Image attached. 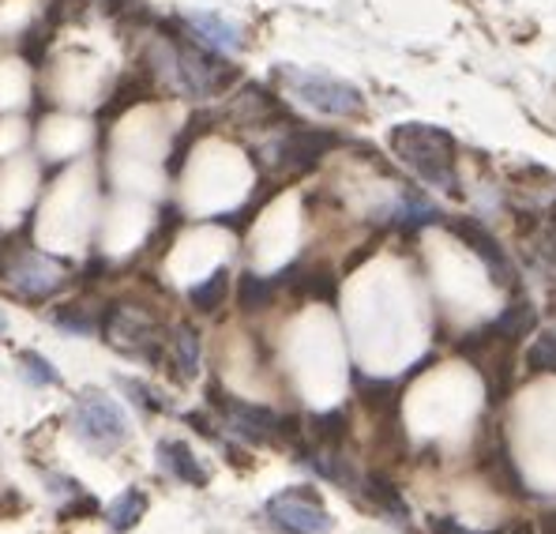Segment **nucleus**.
Returning <instances> with one entry per match:
<instances>
[{"label": "nucleus", "instance_id": "f257e3e1", "mask_svg": "<svg viewBox=\"0 0 556 534\" xmlns=\"http://www.w3.org/2000/svg\"><path fill=\"white\" fill-rule=\"evenodd\" d=\"M391 151L414 170L417 177H425L432 188L459 196V174H455V139L437 125H395L391 128Z\"/></svg>", "mask_w": 556, "mask_h": 534}, {"label": "nucleus", "instance_id": "f03ea898", "mask_svg": "<svg viewBox=\"0 0 556 534\" xmlns=\"http://www.w3.org/2000/svg\"><path fill=\"white\" fill-rule=\"evenodd\" d=\"M286 84L298 102H305L308 110L327 113V117H357L365 110V95L346 79H334L327 72H313V69H298V64H278L275 72Z\"/></svg>", "mask_w": 556, "mask_h": 534}, {"label": "nucleus", "instance_id": "7ed1b4c3", "mask_svg": "<svg viewBox=\"0 0 556 534\" xmlns=\"http://www.w3.org/2000/svg\"><path fill=\"white\" fill-rule=\"evenodd\" d=\"M98 332L105 335L113 350L128 358H147L154 365L166 361V343H162L159 327L154 320L147 316L143 309H132V306H105L102 309V320H98Z\"/></svg>", "mask_w": 556, "mask_h": 534}, {"label": "nucleus", "instance_id": "20e7f679", "mask_svg": "<svg viewBox=\"0 0 556 534\" xmlns=\"http://www.w3.org/2000/svg\"><path fill=\"white\" fill-rule=\"evenodd\" d=\"M72 430L91 448H117L128 440V418L105 392H84L72 410Z\"/></svg>", "mask_w": 556, "mask_h": 534}, {"label": "nucleus", "instance_id": "39448f33", "mask_svg": "<svg viewBox=\"0 0 556 534\" xmlns=\"http://www.w3.org/2000/svg\"><path fill=\"white\" fill-rule=\"evenodd\" d=\"M207 399H211V407L223 414V425L233 433V437L249 440V445H271V440H278V425H282V418H278L275 410L237 399V396H230V392L218 388V384H211Z\"/></svg>", "mask_w": 556, "mask_h": 534}, {"label": "nucleus", "instance_id": "423d86ee", "mask_svg": "<svg viewBox=\"0 0 556 534\" xmlns=\"http://www.w3.org/2000/svg\"><path fill=\"white\" fill-rule=\"evenodd\" d=\"M267 516L290 534H331L334 520L327 516L320 497L308 489H286L267 500Z\"/></svg>", "mask_w": 556, "mask_h": 534}, {"label": "nucleus", "instance_id": "0eeeda50", "mask_svg": "<svg viewBox=\"0 0 556 534\" xmlns=\"http://www.w3.org/2000/svg\"><path fill=\"white\" fill-rule=\"evenodd\" d=\"M342 139L327 128H290L275 144V162L282 174H305V170L320 166L324 154H331Z\"/></svg>", "mask_w": 556, "mask_h": 534}, {"label": "nucleus", "instance_id": "6e6552de", "mask_svg": "<svg viewBox=\"0 0 556 534\" xmlns=\"http://www.w3.org/2000/svg\"><path fill=\"white\" fill-rule=\"evenodd\" d=\"M0 275H4L8 283H12L15 290L30 301L49 298V294H56V286L64 283L61 264H53L49 257H42V252H30V249L12 252V260H8Z\"/></svg>", "mask_w": 556, "mask_h": 534}, {"label": "nucleus", "instance_id": "1a4fd4ad", "mask_svg": "<svg viewBox=\"0 0 556 534\" xmlns=\"http://www.w3.org/2000/svg\"><path fill=\"white\" fill-rule=\"evenodd\" d=\"M455 234L463 237L466 245H470L473 252H478L481 260H485V268L493 271V283L501 286H515V268L508 260V252L501 249V241H496L493 234H489L481 223H473V219H459V223H452Z\"/></svg>", "mask_w": 556, "mask_h": 534}, {"label": "nucleus", "instance_id": "9d476101", "mask_svg": "<svg viewBox=\"0 0 556 534\" xmlns=\"http://www.w3.org/2000/svg\"><path fill=\"white\" fill-rule=\"evenodd\" d=\"M185 23L192 27V35L200 38L203 46H211V49H226V53H233V49L244 46L241 27L226 20V15H218V12H188Z\"/></svg>", "mask_w": 556, "mask_h": 534}, {"label": "nucleus", "instance_id": "9b49d317", "mask_svg": "<svg viewBox=\"0 0 556 534\" xmlns=\"http://www.w3.org/2000/svg\"><path fill=\"white\" fill-rule=\"evenodd\" d=\"M159 463L166 467L174 479H181L185 486H207V471H203V463L195 459V451L181 445V440H162L159 445Z\"/></svg>", "mask_w": 556, "mask_h": 534}, {"label": "nucleus", "instance_id": "f8f14e48", "mask_svg": "<svg viewBox=\"0 0 556 534\" xmlns=\"http://www.w3.org/2000/svg\"><path fill=\"white\" fill-rule=\"evenodd\" d=\"M534 327H538V309L530 306L527 298H515L511 306L493 320V335L501 343H508V347L522 343L530 332H534Z\"/></svg>", "mask_w": 556, "mask_h": 534}, {"label": "nucleus", "instance_id": "ddd939ff", "mask_svg": "<svg viewBox=\"0 0 556 534\" xmlns=\"http://www.w3.org/2000/svg\"><path fill=\"white\" fill-rule=\"evenodd\" d=\"M169 365H174L177 381H192L200 373V335H195V327H174V335H169Z\"/></svg>", "mask_w": 556, "mask_h": 534}, {"label": "nucleus", "instance_id": "4468645a", "mask_svg": "<svg viewBox=\"0 0 556 534\" xmlns=\"http://www.w3.org/2000/svg\"><path fill=\"white\" fill-rule=\"evenodd\" d=\"M354 384H357V396H362L365 407L372 410L376 418H383V422H395L399 414V388L391 381H369V376L354 373Z\"/></svg>", "mask_w": 556, "mask_h": 534}, {"label": "nucleus", "instance_id": "2eb2a0df", "mask_svg": "<svg viewBox=\"0 0 556 534\" xmlns=\"http://www.w3.org/2000/svg\"><path fill=\"white\" fill-rule=\"evenodd\" d=\"M481 474H485V479L493 482V489L508 493V497H522V479H519V471H515L508 448L489 451V456L481 459Z\"/></svg>", "mask_w": 556, "mask_h": 534}, {"label": "nucleus", "instance_id": "dca6fc26", "mask_svg": "<svg viewBox=\"0 0 556 534\" xmlns=\"http://www.w3.org/2000/svg\"><path fill=\"white\" fill-rule=\"evenodd\" d=\"M278 278H267V275H256V271H244L241 283H237V301H241L244 312H260L275 301L278 294Z\"/></svg>", "mask_w": 556, "mask_h": 534}, {"label": "nucleus", "instance_id": "f3484780", "mask_svg": "<svg viewBox=\"0 0 556 534\" xmlns=\"http://www.w3.org/2000/svg\"><path fill=\"white\" fill-rule=\"evenodd\" d=\"M143 516H147V493L143 489H125L110 508H105V520H110L113 531H132Z\"/></svg>", "mask_w": 556, "mask_h": 534}, {"label": "nucleus", "instance_id": "a211bd4d", "mask_svg": "<svg viewBox=\"0 0 556 534\" xmlns=\"http://www.w3.org/2000/svg\"><path fill=\"white\" fill-rule=\"evenodd\" d=\"M365 497H369L380 512L395 516V520H410V508H406L403 493H399L395 482L383 479V474H369V479H365Z\"/></svg>", "mask_w": 556, "mask_h": 534}, {"label": "nucleus", "instance_id": "6ab92c4d", "mask_svg": "<svg viewBox=\"0 0 556 534\" xmlns=\"http://www.w3.org/2000/svg\"><path fill=\"white\" fill-rule=\"evenodd\" d=\"M49 320L72 335H91V332H98L102 312H91L87 301H64V306H56L53 312H49Z\"/></svg>", "mask_w": 556, "mask_h": 534}, {"label": "nucleus", "instance_id": "aec40b11", "mask_svg": "<svg viewBox=\"0 0 556 534\" xmlns=\"http://www.w3.org/2000/svg\"><path fill=\"white\" fill-rule=\"evenodd\" d=\"M226 290H230V271L218 268V271H211L203 283H195L192 290H188V301L200 312H215L226 306Z\"/></svg>", "mask_w": 556, "mask_h": 534}, {"label": "nucleus", "instance_id": "412c9836", "mask_svg": "<svg viewBox=\"0 0 556 534\" xmlns=\"http://www.w3.org/2000/svg\"><path fill=\"white\" fill-rule=\"evenodd\" d=\"M308 433L320 448H342L350 433V422H346V410H327V414H313L308 418Z\"/></svg>", "mask_w": 556, "mask_h": 534}, {"label": "nucleus", "instance_id": "4be33fe9", "mask_svg": "<svg viewBox=\"0 0 556 534\" xmlns=\"http://www.w3.org/2000/svg\"><path fill=\"white\" fill-rule=\"evenodd\" d=\"M298 294L301 298H316V301H334V294H339V283H334L331 271H305V275L298 278Z\"/></svg>", "mask_w": 556, "mask_h": 534}, {"label": "nucleus", "instance_id": "5701e85b", "mask_svg": "<svg viewBox=\"0 0 556 534\" xmlns=\"http://www.w3.org/2000/svg\"><path fill=\"white\" fill-rule=\"evenodd\" d=\"M527 365L534 369V373H556V332H545L530 343Z\"/></svg>", "mask_w": 556, "mask_h": 534}, {"label": "nucleus", "instance_id": "b1692460", "mask_svg": "<svg viewBox=\"0 0 556 534\" xmlns=\"http://www.w3.org/2000/svg\"><path fill=\"white\" fill-rule=\"evenodd\" d=\"M23 373H27V381L38 384V388H53V384H61V373H56V369L49 365L38 350H27V355H23Z\"/></svg>", "mask_w": 556, "mask_h": 534}, {"label": "nucleus", "instance_id": "393cba45", "mask_svg": "<svg viewBox=\"0 0 556 534\" xmlns=\"http://www.w3.org/2000/svg\"><path fill=\"white\" fill-rule=\"evenodd\" d=\"M121 392H128V399L136 402V407L151 410V414H159V410H166V399H159V392L147 388L143 381H132V376H121Z\"/></svg>", "mask_w": 556, "mask_h": 534}, {"label": "nucleus", "instance_id": "a878e982", "mask_svg": "<svg viewBox=\"0 0 556 534\" xmlns=\"http://www.w3.org/2000/svg\"><path fill=\"white\" fill-rule=\"evenodd\" d=\"M94 512H98V500L91 493H76V500L61 508V520H84V516H94Z\"/></svg>", "mask_w": 556, "mask_h": 534}, {"label": "nucleus", "instance_id": "bb28decb", "mask_svg": "<svg viewBox=\"0 0 556 534\" xmlns=\"http://www.w3.org/2000/svg\"><path fill=\"white\" fill-rule=\"evenodd\" d=\"M429 531L432 534H496V531H470V527H463V523L455 520V516H432Z\"/></svg>", "mask_w": 556, "mask_h": 534}, {"label": "nucleus", "instance_id": "cd10ccee", "mask_svg": "<svg viewBox=\"0 0 556 534\" xmlns=\"http://www.w3.org/2000/svg\"><path fill=\"white\" fill-rule=\"evenodd\" d=\"M542 534H556V512H549V516L542 520Z\"/></svg>", "mask_w": 556, "mask_h": 534}, {"label": "nucleus", "instance_id": "c85d7f7f", "mask_svg": "<svg viewBox=\"0 0 556 534\" xmlns=\"http://www.w3.org/2000/svg\"><path fill=\"white\" fill-rule=\"evenodd\" d=\"M508 534H534V523H515Z\"/></svg>", "mask_w": 556, "mask_h": 534}, {"label": "nucleus", "instance_id": "c756f323", "mask_svg": "<svg viewBox=\"0 0 556 534\" xmlns=\"http://www.w3.org/2000/svg\"><path fill=\"white\" fill-rule=\"evenodd\" d=\"M4 327H8V316H4V312H0V332H4Z\"/></svg>", "mask_w": 556, "mask_h": 534}]
</instances>
